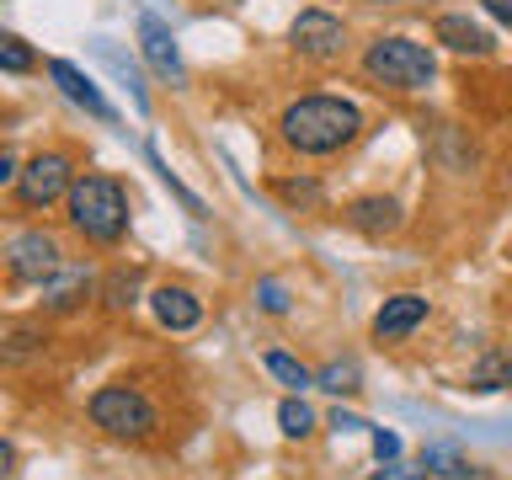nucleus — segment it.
<instances>
[{
    "mask_svg": "<svg viewBox=\"0 0 512 480\" xmlns=\"http://www.w3.org/2000/svg\"><path fill=\"white\" fill-rule=\"evenodd\" d=\"M0 70H6V75L38 70V54H32V43H22L16 32H0Z\"/></svg>",
    "mask_w": 512,
    "mask_h": 480,
    "instance_id": "obj_24",
    "label": "nucleus"
},
{
    "mask_svg": "<svg viewBox=\"0 0 512 480\" xmlns=\"http://www.w3.org/2000/svg\"><path fill=\"white\" fill-rule=\"evenodd\" d=\"M70 187H75V166L64 150H43L16 171V198H22V208H54L59 198H70Z\"/></svg>",
    "mask_w": 512,
    "mask_h": 480,
    "instance_id": "obj_7",
    "label": "nucleus"
},
{
    "mask_svg": "<svg viewBox=\"0 0 512 480\" xmlns=\"http://www.w3.org/2000/svg\"><path fill=\"white\" fill-rule=\"evenodd\" d=\"M38 304H43V310L48 315H75L80 310V304H86L91 294H96V272L86 267V262H64L59 272H54V278H48L43 288H38Z\"/></svg>",
    "mask_w": 512,
    "mask_h": 480,
    "instance_id": "obj_10",
    "label": "nucleus"
},
{
    "mask_svg": "<svg viewBox=\"0 0 512 480\" xmlns=\"http://www.w3.org/2000/svg\"><path fill=\"white\" fill-rule=\"evenodd\" d=\"M374 6H395V0H374Z\"/></svg>",
    "mask_w": 512,
    "mask_h": 480,
    "instance_id": "obj_33",
    "label": "nucleus"
},
{
    "mask_svg": "<svg viewBox=\"0 0 512 480\" xmlns=\"http://www.w3.org/2000/svg\"><path fill=\"white\" fill-rule=\"evenodd\" d=\"M144 155H150V166L160 171V182H166V192H171V198H176V203H182V208H187V214H192V219H203V214H208V208H203V198H198V192H192V187L182 182V176H176V171L166 166V155H160V150H155V144H150V150H144Z\"/></svg>",
    "mask_w": 512,
    "mask_h": 480,
    "instance_id": "obj_18",
    "label": "nucleus"
},
{
    "mask_svg": "<svg viewBox=\"0 0 512 480\" xmlns=\"http://www.w3.org/2000/svg\"><path fill=\"white\" fill-rule=\"evenodd\" d=\"M43 347H48V331L22 326V331H11L6 342H0V363H27V358H38Z\"/></svg>",
    "mask_w": 512,
    "mask_h": 480,
    "instance_id": "obj_20",
    "label": "nucleus"
},
{
    "mask_svg": "<svg viewBox=\"0 0 512 480\" xmlns=\"http://www.w3.org/2000/svg\"><path fill=\"white\" fill-rule=\"evenodd\" d=\"M139 54H144V64H150L160 80L187 86V64H182V48H176V32L160 22L155 11H139Z\"/></svg>",
    "mask_w": 512,
    "mask_h": 480,
    "instance_id": "obj_8",
    "label": "nucleus"
},
{
    "mask_svg": "<svg viewBox=\"0 0 512 480\" xmlns=\"http://www.w3.org/2000/svg\"><path fill=\"white\" fill-rule=\"evenodd\" d=\"M43 70H48V80L59 86V96H64V102H75L80 112H91L96 123H118V107L107 102V96H102V86H96V80H91L86 70H80V64H70V59H48Z\"/></svg>",
    "mask_w": 512,
    "mask_h": 480,
    "instance_id": "obj_9",
    "label": "nucleus"
},
{
    "mask_svg": "<svg viewBox=\"0 0 512 480\" xmlns=\"http://www.w3.org/2000/svg\"><path fill=\"white\" fill-rule=\"evenodd\" d=\"M512 384V352H502V347H491L486 358H480L475 368H470V390H480V395H491V390H507Z\"/></svg>",
    "mask_w": 512,
    "mask_h": 480,
    "instance_id": "obj_16",
    "label": "nucleus"
},
{
    "mask_svg": "<svg viewBox=\"0 0 512 480\" xmlns=\"http://www.w3.org/2000/svg\"><path fill=\"white\" fill-rule=\"evenodd\" d=\"M347 224L368 240H384V235H395L400 224H406V208H400V198L374 192V198H352L347 203Z\"/></svg>",
    "mask_w": 512,
    "mask_h": 480,
    "instance_id": "obj_13",
    "label": "nucleus"
},
{
    "mask_svg": "<svg viewBox=\"0 0 512 480\" xmlns=\"http://www.w3.org/2000/svg\"><path fill=\"white\" fill-rule=\"evenodd\" d=\"M480 11H486L491 22H502V27H512V0H480Z\"/></svg>",
    "mask_w": 512,
    "mask_h": 480,
    "instance_id": "obj_29",
    "label": "nucleus"
},
{
    "mask_svg": "<svg viewBox=\"0 0 512 480\" xmlns=\"http://www.w3.org/2000/svg\"><path fill=\"white\" fill-rule=\"evenodd\" d=\"M139 288H144V272L139 267H112L96 294H102L107 310H128V304H139Z\"/></svg>",
    "mask_w": 512,
    "mask_h": 480,
    "instance_id": "obj_15",
    "label": "nucleus"
},
{
    "mask_svg": "<svg viewBox=\"0 0 512 480\" xmlns=\"http://www.w3.org/2000/svg\"><path fill=\"white\" fill-rule=\"evenodd\" d=\"M288 48L310 64H331V59H342V48H347V22L326 6H304L294 22H288Z\"/></svg>",
    "mask_w": 512,
    "mask_h": 480,
    "instance_id": "obj_5",
    "label": "nucleus"
},
{
    "mask_svg": "<svg viewBox=\"0 0 512 480\" xmlns=\"http://www.w3.org/2000/svg\"><path fill=\"white\" fill-rule=\"evenodd\" d=\"M363 80L379 91H395V96H416L438 80V54L427 43L390 32V38H374L363 48Z\"/></svg>",
    "mask_w": 512,
    "mask_h": 480,
    "instance_id": "obj_3",
    "label": "nucleus"
},
{
    "mask_svg": "<svg viewBox=\"0 0 512 480\" xmlns=\"http://www.w3.org/2000/svg\"><path fill=\"white\" fill-rule=\"evenodd\" d=\"M262 363H267V374L278 379V384H288L294 395H299V390H310V384H315V368H304V363L294 358V352H267Z\"/></svg>",
    "mask_w": 512,
    "mask_h": 480,
    "instance_id": "obj_19",
    "label": "nucleus"
},
{
    "mask_svg": "<svg viewBox=\"0 0 512 480\" xmlns=\"http://www.w3.org/2000/svg\"><path fill=\"white\" fill-rule=\"evenodd\" d=\"M96 54H102V59L112 64V75H118V80H128V91H134V107H139V112H150V91H144V80H139L134 64H128L112 43H96Z\"/></svg>",
    "mask_w": 512,
    "mask_h": 480,
    "instance_id": "obj_23",
    "label": "nucleus"
},
{
    "mask_svg": "<svg viewBox=\"0 0 512 480\" xmlns=\"http://www.w3.org/2000/svg\"><path fill=\"white\" fill-rule=\"evenodd\" d=\"M0 256H6L11 278L27 283V288H43L64 267V246H59V235H48V230H16Z\"/></svg>",
    "mask_w": 512,
    "mask_h": 480,
    "instance_id": "obj_6",
    "label": "nucleus"
},
{
    "mask_svg": "<svg viewBox=\"0 0 512 480\" xmlns=\"http://www.w3.org/2000/svg\"><path fill=\"white\" fill-rule=\"evenodd\" d=\"M374 459H379V464H390V459H400V438H395V432H384V427H374Z\"/></svg>",
    "mask_w": 512,
    "mask_h": 480,
    "instance_id": "obj_28",
    "label": "nucleus"
},
{
    "mask_svg": "<svg viewBox=\"0 0 512 480\" xmlns=\"http://www.w3.org/2000/svg\"><path fill=\"white\" fill-rule=\"evenodd\" d=\"M432 38H438L448 54H464V59H491L496 54L491 27H480L475 16H464V11H443L438 22H432Z\"/></svg>",
    "mask_w": 512,
    "mask_h": 480,
    "instance_id": "obj_11",
    "label": "nucleus"
},
{
    "mask_svg": "<svg viewBox=\"0 0 512 480\" xmlns=\"http://www.w3.org/2000/svg\"><path fill=\"white\" fill-rule=\"evenodd\" d=\"M16 171H22V166H16V160H11L6 150H0V187H6V182H16Z\"/></svg>",
    "mask_w": 512,
    "mask_h": 480,
    "instance_id": "obj_32",
    "label": "nucleus"
},
{
    "mask_svg": "<svg viewBox=\"0 0 512 480\" xmlns=\"http://www.w3.org/2000/svg\"><path fill=\"white\" fill-rule=\"evenodd\" d=\"M315 384H320V390H331V395H358L363 390V368L352 358H336L326 368H315Z\"/></svg>",
    "mask_w": 512,
    "mask_h": 480,
    "instance_id": "obj_17",
    "label": "nucleus"
},
{
    "mask_svg": "<svg viewBox=\"0 0 512 480\" xmlns=\"http://www.w3.org/2000/svg\"><path fill=\"white\" fill-rule=\"evenodd\" d=\"M358 134H363V107L331 91L294 96L278 112V139L294 155H342Z\"/></svg>",
    "mask_w": 512,
    "mask_h": 480,
    "instance_id": "obj_1",
    "label": "nucleus"
},
{
    "mask_svg": "<svg viewBox=\"0 0 512 480\" xmlns=\"http://www.w3.org/2000/svg\"><path fill=\"white\" fill-rule=\"evenodd\" d=\"M150 315L160 331H198L203 326V299L182 283H160L150 288Z\"/></svg>",
    "mask_w": 512,
    "mask_h": 480,
    "instance_id": "obj_12",
    "label": "nucleus"
},
{
    "mask_svg": "<svg viewBox=\"0 0 512 480\" xmlns=\"http://www.w3.org/2000/svg\"><path fill=\"white\" fill-rule=\"evenodd\" d=\"M86 411H91V427H102L107 438H123V443H144L160 427L155 400L144 390H134V384H102L86 400Z\"/></svg>",
    "mask_w": 512,
    "mask_h": 480,
    "instance_id": "obj_4",
    "label": "nucleus"
},
{
    "mask_svg": "<svg viewBox=\"0 0 512 480\" xmlns=\"http://www.w3.org/2000/svg\"><path fill=\"white\" fill-rule=\"evenodd\" d=\"M256 304H262L267 315H288V304H294V299H288V288L278 278H262V283H256Z\"/></svg>",
    "mask_w": 512,
    "mask_h": 480,
    "instance_id": "obj_26",
    "label": "nucleus"
},
{
    "mask_svg": "<svg viewBox=\"0 0 512 480\" xmlns=\"http://www.w3.org/2000/svg\"><path fill=\"white\" fill-rule=\"evenodd\" d=\"M272 187H278V198H283L288 208H320V198H326V192H320V182H310V176H299V182H294V176H278Z\"/></svg>",
    "mask_w": 512,
    "mask_h": 480,
    "instance_id": "obj_25",
    "label": "nucleus"
},
{
    "mask_svg": "<svg viewBox=\"0 0 512 480\" xmlns=\"http://www.w3.org/2000/svg\"><path fill=\"white\" fill-rule=\"evenodd\" d=\"M368 480H432V470H427V464H384V470L379 475H368Z\"/></svg>",
    "mask_w": 512,
    "mask_h": 480,
    "instance_id": "obj_27",
    "label": "nucleus"
},
{
    "mask_svg": "<svg viewBox=\"0 0 512 480\" xmlns=\"http://www.w3.org/2000/svg\"><path fill=\"white\" fill-rule=\"evenodd\" d=\"M422 320H427V299H422V294H395V299L379 304L374 336H379V342H406V336L422 326Z\"/></svg>",
    "mask_w": 512,
    "mask_h": 480,
    "instance_id": "obj_14",
    "label": "nucleus"
},
{
    "mask_svg": "<svg viewBox=\"0 0 512 480\" xmlns=\"http://www.w3.org/2000/svg\"><path fill=\"white\" fill-rule=\"evenodd\" d=\"M331 427H342V432H363L368 422H363V416H352V411H342V406H336V411H331Z\"/></svg>",
    "mask_w": 512,
    "mask_h": 480,
    "instance_id": "obj_30",
    "label": "nucleus"
},
{
    "mask_svg": "<svg viewBox=\"0 0 512 480\" xmlns=\"http://www.w3.org/2000/svg\"><path fill=\"white\" fill-rule=\"evenodd\" d=\"M422 464L432 470V480H470V459H459L454 448H443V443L422 448Z\"/></svg>",
    "mask_w": 512,
    "mask_h": 480,
    "instance_id": "obj_21",
    "label": "nucleus"
},
{
    "mask_svg": "<svg viewBox=\"0 0 512 480\" xmlns=\"http://www.w3.org/2000/svg\"><path fill=\"white\" fill-rule=\"evenodd\" d=\"M11 475H16V448L0 438V480H11Z\"/></svg>",
    "mask_w": 512,
    "mask_h": 480,
    "instance_id": "obj_31",
    "label": "nucleus"
},
{
    "mask_svg": "<svg viewBox=\"0 0 512 480\" xmlns=\"http://www.w3.org/2000/svg\"><path fill=\"white\" fill-rule=\"evenodd\" d=\"M64 214H70V230L86 235L91 246H118L128 235V187L107 171H86L75 176L70 198H64Z\"/></svg>",
    "mask_w": 512,
    "mask_h": 480,
    "instance_id": "obj_2",
    "label": "nucleus"
},
{
    "mask_svg": "<svg viewBox=\"0 0 512 480\" xmlns=\"http://www.w3.org/2000/svg\"><path fill=\"white\" fill-rule=\"evenodd\" d=\"M278 427H283V438H294V443H304L315 432V411L304 406L299 395H288L283 406H278Z\"/></svg>",
    "mask_w": 512,
    "mask_h": 480,
    "instance_id": "obj_22",
    "label": "nucleus"
}]
</instances>
